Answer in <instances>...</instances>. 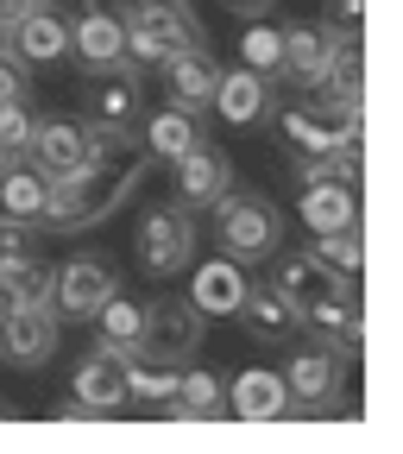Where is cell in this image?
I'll return each instance as SVG.
<instances>
[{
  "mask_svg": "<svg viewBox=\"0 0 403 454\" xmlns=\"http://www.w3.org/2000/svg\"><path fill=\"white\" fill-rule=\"evenodd\" d=\"M158 158L145 145H127V152H89L70 177H57L50 184V202H44V234H89V227H101L107 215H120L139 184H145V170Z\"/></svg>",
  "mask_w": 403,
  "mask_h": 454,
  "instance_id": "1",
  "label": "cell"
},
{
  "mask_svg": "<svg viewBox=\"0 0 403 454\" xmlns=\"http://www.w3.org/2000/svg\"><path fill=\"white\" fill-rule=\"evenodd\" d=\"M120 26H127V64H139V70H158L170 51L208 44V26L190 0H133L120 13Z\"/></svg>",
  "mask_w": 403,
  "mask_h": 454,
  "instance_id": "2",
  "label": "cell"
},
{
  "mask_svg": "<svg viewBox=\"0 0 403 454\" xmlns=\"http://www.w3.org/2000/svg\"><path fill=\"white\" fill-rule=\"evenodd\" d=\"M214 240H221L227 259H240V265L246 259H271L283 247V215L259 190H227L214 202Z\"/></svg>",
  "mask_w": 403,
  "mask_h": 454,
  "instance_id": "3",
  "label": "cell"
},
{
  "mask_svg": "<svg viewBox=\"0 0 403 454\" xmlns=\"http://www.w3.org/2000/svg\"><path fill=\"white\" fill-rule=\"evenodd\" d=\"M133 253L151 278H170V271H183L190 253H196V215L183 202H158L139 215V234H133Z\"/></svg>",
  "mask_w": 403,
  "mask_h": 454,
  "instance_id": "4",
  "label": "cell"
},
{
  "mask_svg": "<svg viewBox=\"0 0 403 454\" xmlns=\"http://www.w3.org/2000/svg\"><path fill=\"white\" fill-rule=\"evenodd\" d=\"M202 340H208V316H202L190 297H158V303L145 309V340H139V354L183 366L190 354H202Z\"/></svg>",
  "mask_w": 403,
  "mask_h": 454,
  "instance_id": "5",
  "label": "cell"
},
{
  "mask_svg": "<svg viewBox=\"0 0 403 454\" xmlns=\"http://www.w3.org/2000/svg\"><path fill=\"white\" fill-rule=\"evenodd\" d=\"M57 340H64V322H57L50 303H7L0 309V354L13 366H44L57 354Z\"/></svg>",
  "mask_w": 403,
  "mask_h": 454,
  "instance_id": "6",
  "label": "cell"
},
{
  "mask_svg": "<svg viewBox=\"0 0 403 454\" xmlns=\"http://www.w3.org/2000/svg\"><path fill=\"white\" fill-rule=\"evenodd\" d=\"M89 114L95 127H120V133H139L145 127V76L139 64H113V70H95L89 76Z\"/></svg>",
  "mask_w": 403,
  "mask_h": 454,
  "instance_id": "7",
  "label": "cell"
},
{
  "mask_svg": "<svg viewBox=\"0 0 403 454\" xmlns=\"http://www.w3.org/2000/svg\"><path fill=\"white\" fill-rule=\"evenodd\" d=\"M277 133L297 152H328V145H353L360 139V114L334 107V101H297V107L277 114Z\"/></svg>",
  "mask_w": 403,
  "mask_h": 454,
  "instance_id": "8",
  "label": "cell"
},
{
  "mask_svg": "<svg viewBox=\"0 0 403 454\" xmlns=\"http://www.w3.org/2000/svg\"><path fill=\"white\" fill-rule=\"evenodd\" d=\"M271 259H277L271 291L291 303V309H315V303H334V297H347V291H353V278L328 271L315 253H271Z\"/></svg>",
  "mask_w": 403,
  "mask_h": 454,
  "instance_id": "9",
  "label": "cell"
},
{
  "mask_svg": "<svg viewBox=\"0 0 403 454\" xmlns=\"http://www.w3.org/2000/svg\"><path fill=\"white\" fill-rule=\"evenodd\" d=\"M120 291V278H113V265H101V259H70L64 271H57V284H50V309H57V322H95V309Z\"/></svg>",
  "mask_w": 403,
  "mask_h": 454,
  "instance_id": "10",
  "label": "cell"
},
{
  "mask_svg": "<svg viewBox=\"0 0 403 454\" xmlns=\"http://www.w3.org/2000/svg\"><path fill=\"white\" fill-rule=\"evenodd\" d=\"M340 379H347V354L328 348V340H309L303 354H291L283 366V391H291V404H334L340 397Z\"/></svg>",
  "mask_w": 403,
  "mask_h": 454,
  "instance_id": "11",
  "label": "cell"
},
{
  "mask_svg": "<svg viewBox=\"0 0 403 454\" xmlns=\"http://www.w3.org/2000/svg\"><path fill=\"white\" fill-rule=\"evenodd\" d=\"M70 397H76L82 417H113V411H127V360L107 354L101 340H95V354L70 372Z\"/></svg>",
  "mask_w": 403,
  "mask_h": 454,
  "instance_id": "12",
  "label": "cell"
},
{
  "mask_svg": "<svg viewBox=\"0 0 403 454\" xmlns=\"http://www.w3.org/2000/svg\"><path fill=\"white\" fill-rule=\"evenodd\" d=\"M170 164H177V202H183L190 215L214 208L227 190H234V164H227V152H214L208 139H196L183 158H170Z\"/></svg>",
  "mask_w": 403,
  "mask_h": 454,
  "instance_id": "13",
  "label": "cell"
},
{
  "mask_svg": "<svg viewBox=\"0 0 403 454\" xmlns=\"http://www.w3.org/2000/svg\"><path fill=\"white\" fill-rule=\"evenodd\" d=\"M158 70H164V95H170V107H183V114H202V107L214 101L221 64H214V51H208V44H202V51H170Z\"/></svg>",
  "mask_w": 403,
  "mask_h": 454,
  "instance_id": "14",
  "label": "cell"
},
{
  "mask_svg": "<svg viewBox=\"0 0 403 454\" xmlns=\"http://www.w3.org/2000/svg\"><path fill=\"white\" fill-rule=\"evenodd\" d=\"M7 51L19 57L26 70H50V64H64V57H70V20L57 13V7H38V13H26V20H13Z\"/></svg>",
  "mask_w": 403,
  "mask_h": 454,
  "instance_id": "15",
  "label": "cell"
},
{
  "mask_svg": "<svg viewBox=\"0 0 403 454\" xmlns=\"http://www.w3.org/2000/svg\"><path fill=\"white\" fill-rule=\"evenodd\" d=\"M70 57L95 76V70H113V64H127V26L120 13H107V7H89L76 26H70Z\"/></svg>",
  "mask_w": 403,
  "mask_h": 454,
  "instance_id": "16",
  "label": "cell"
},
{
  "mask_svg": "<svg viewBox=\"0 0 403 454\" xmlns=\"http://www.w3.org/2000/svg\"><path fill=\"white\" fill-rule=\"evenodd\" d=\"M240 328L252 334V340H265V348H291L297 340V328H303V309H291L271 284H246V297H240Z\"/></svg>",
  "mask_w": 403,
  "mask_h": 454,
  "instance_id": "17",
  "label": "cell"
},
{
  "mask_svg": "<svg viewBox=\"0 0 403 454\" xmlns=\"http://www.w3.org/2000/svg\"><path fill=\"white\" fill-rule=\"evenodd\" d=\"M246 284H252V278H246L240 259H227V253H221V259H202L196 278H190V303H196L208 322H214V316H234L240 297H246Z\"/></svg>",
  "mask_w": 403,
  "mask_h": 454,
  "instance_id": "18",
  "label": "cell"
},
{
  "mask_svg": "<svg viewBox=\"0 0 403 454\" xmlns=\"http://www.w3.org/2000/svg\"><path fill=\"white\" fill-rule=\"evenodd\" d=\"M227 127H259L265 114H271V76H259V70H234V76H221L214 82V101H208Z\"/></svg>",
  "mask_w": 403,
  "mask_h": 454,
  "instance_id": "19",
  "label": "cell"
},
{
  "mask_svg": "<svg viewBox=\"0 0 403 454\" xmlns=\"http://www.w3.org/2000/svg\"><path fill=\"white\" fill-rule=\"evenodd\" d=\"M227 411L246 417V423H271V417H291V391H283V372H265V366H246L227 391Z\"/></svg>",
  "mask_w": 403,
  "mask_h": 454,
  "instance_id": "20",
  "label": "cell"
},
{
  "mask_svg": "<svg viewBox=\"0 0 403 454\" xmlns=\"http://www.w3.org/2000/svg\"><path fill=\"white\" fill-rule=\"evenodd\" d=\"M26 158H32V170H44V184H57V177H70V170L89 158V139H82V127H70V121H38Z\"/></svg>",
  "mask_w": 403,
  "mask_h": 454,
  "instance_id": "21",
  "label": "cell"
},
{
  "mask_svg": "<svg viewBox=\"0 0 403 454\" xmlns=\"http://www.w3.org/2000/svg\"><path fill=\"white\" fill-rule=\"evenodd\" d=\"M315 89H322V101H334V107L366 114V51H360V38H334L328 70H322Z\"/></svg>",
  "mask_w": 403,
  "mask_h": 454,
  "instance_id": "22",
  "label": "cell"
},
{
  "mask_svg": "<svg viewBox=\"0 0 403 454\" xmlns=\"http://www.w3.org/2000/svg\"><path fill=\"white\" fill-rule=\"evenodd\" d=\"M328 51H334V32H328V26H291V32H283V64H277V76L315 89L322 70H328Z\"/></svg>",
  "mask_w": 403,
  "mask_h": 454,
  "instance_id": "23",
  "label": "cell"
},
{
  "mask_svg": "<svg viewBox=\"0 0 403 454\" xmlns=\"http://www.w3.org/2000/svg\"><path fill=\"white\" fill-rule=\"evenodd\" d=\"M44 202H50V184H44V170H32V164H7L0 170V215L7 221H19V227H38L44 221Z\"/></svg>",
  "mask_w": 403,
  "mask_h": 454,
  "instance_id": "24",
  "label": "cell"
},
{
  "mask_svg": "<svg viewBox=\"0 0 403 454\" xmlns=\"http://www.w3.org/2000/svg\"><path fill=\"white\" fill-rule=\"evenodd\" d=\"M303 221L315 234H334V227H360V184H303Z\"/></svg>",
  "mask_w": 403,
  "mask_h": 454,
  "instance_id": "25",
  "label": "cell"
},
{
  "mask_svg": "<svg viewBox=\"0 0 403 454\" xmlns=\"http://www.w3.org/2000/svg\"><path fill=\"white\" fill-rule=\"evenodd\" d=\"M202 139V127H196V114H183V107H158V114H145V127H139V145L151 152V158H183L190 145Z\"/></svg>",
  "mask_w": 403,
  "mask_h": 454,
  "instance_id": "26",
  "label": "cell"
},
{
  "mask_svg": "<svg viewBox=\"0 0 403 454\" xmlns=\"http://www.w3.org/2000/svg\"><path fill=\"white\" fill-rule=\"evenodd\" d=\"M303 328H315V340H328V348H340V354H353L360 348V297L347 291V297H334V303H315V309H303Z\"/></svg>",
  "mask_w": 403,
  "mask_h": 454,
  "instance_id": "27",
  "label": "cell"
},
{
  "mask_svg": "<svg viewBox=\"0 0 403 454\" xmlns=\"http://www.w3.org/2000/svg\"><path fill=\"white\" fill-rule=\"evenodd\" d=\"M95 322H101V348H107V354H120V360L139 354V340H145V309H139V303H127L120 291H113V297L95 309Z\"/></svg>",
  "mask_w": 403,
  "mask_h": 454,
  "instance_id": "28",
  "label": "cell"
},
{
  "mask_svg": "<svg viewBox=\"0 0 403 454\" xmlns=\"http://www.w3.org/2000/svg\"><path fill=\"white\" fill-rule=\"evenodd\" d=\"M360 184V139L328 145V152H297V184Z\"/></svg>",
  "mask_w": 403,
  "mask_h": 454,
  "instance_id": "29",
  "label": "cell"
},
{
  "mask_svg": "<svg viewBox=\"0 0 403 454\" xmlns=\"http://www.w3.org/2000/svg\"><path fill=\"white\" fill-rule=\"evenodd\" d=\"M177 397V366L170 360H127V404H170Z\"/></svg>",
  "mask_w": 403,
  "mask_h": 454,
  "instance_id": "30",
  "label": "cell"
},
{
  "mask_svg": "<svg viewBox=\"0 0 403 454\" xmlns=\"http://www.w3.org/2000/svg\"><path fill=\"white\" fill-rule=\"evenodd\" d=\"M164 411L177 417H227V391L214 372H177V397H170Z\"/></svg>",
  "mask_w": 403,
  "mask_h": 454,
  "instance_id": "31",
  "label": "cell"
},
{
  "mask_svg": "<svg viewBox=\"0 0 403 454\" xmlns=\"http://www.w3.org/2000/svg\"><path fill=\"white\" fill-rule=\"evenodd\" d=\"M50 284H57V271L26 253V259H13L0 271V303H50Z\"/></svg>",
  "mask_w": 403,
  "mask_h": 454,
  "instance_id": "32",
  "label": "cell"
},
{
  "mask_svg": "<svg viewBox=\"0 0 403 454\" xmlns=\"http://www.w3.org/2000/svg\"><path fill=\"white\" fill-rule=\"evenodd\" d=\"M315 259H322L328 271H340V278H360V265H366L360 227H334V234H322V240H315Z\"/></svg>",
  "mask_w": 403,
  "mask_h": 454,
  "instance_id": "33",
  "label": "cell"
},
{
  "mask_svg": "<svg viewBox=\"0 0 403 454\" xmlns=\"http://www.w3.org/2000/svg\"><path fill=\"white\" fill-rule=\"evenodd\" d=\"M240 51H246V70L277 76V64H283V32H277V26H246Z\"/></svg>",
  "mask_w": 403,
  "mask_h": 454,
  "instance_id": "34",
  "label": "cell"
},
{
  "mask_svg": "<svg viewBox=\"0 0 403 454\" xmlns=\"http://www.w3.org/2000/svg\"><path fill=\"white\" fill-rule=\"evenodd\" d=\"M32 133H38V121H32V107H26V101H0V145H7L13 158H26Z\"/></svg>",
  "mask_w": 403,
  "mask_h": 454,
  "instance_id": "35",
  "label": "cell"
},
{
  "mask_svg": "<svg viewBox=\"0 0 403 454\" xmlns=\"http://www.w3.org/2000/svg\"><path fill=\"white\" fill-rule=\"evenodd\" d=\"M360 20H366V0H328V32L334 38H360Z\"/></svg>",
  "mask_w": 403,
  "mask_h": 454,
  "instance_id": "36",
  "label": "cell"
},
{
  "mask_svg": "<svg viewBox=\"0 0 403 454\" xmlns=\"http://www.w3.org/2000/svg\"><path fill=\"white\" fill-rule=\"evenodd\" d=\"M0 101H26V64L0 44Z\"/></svg>",
  "mask_w": 403,
  "mask_h": 454,
  "instance_id": "37",
  "label": "cell"
},
{
  "mask_svg": "<svg viewBox=\"0 0 403 454\" xmlns=\"http://www.w3.org/2000/svg\"><path fill=\"white\" fill-rule=\"evenodd\" d=\"M26 247H32V234H26L19 221H7V215H0V271H7L13 259H26Z\"/></svg>",
  "mask_w": 403,
  "mask_h": 454,
  "instance_id": "38",
  "label": "cell"
},
{
  "mask_svg": "<svg viewBox=\"0 0 403 454\" xmlns=\"http://www.w3.org/2000/svg\"><path fill=\"white\" fill-rule=\"evenodd\" d=\"M7 7V20H26V13H38V7H57V0H0Z\"/></svg>",
  "mask_w": 403,
  "mask_h": 454,
  "instance_id": "39",
  "label": "cell"
},
{
  "mask_svg": "<svg viewBox=\"0 0 403 454\" xmlns=\"http://www.w3.org/2000/svg\"><path fill=\"white\" fill-rule=\"evenodd\" d=\"M227 7H234V13H265L271 0H227Z\"/></svg>",
  "mask_w": 403,
  "mask_h": 454,
  "instance_id": "40",
  "label": "cell"
},
{
  "mask_svg": "<svg viewBox=\"0 0 403 454\" xmlns=\"http://www.w3.org/2000/svg\"><path fill=\"white\" fill-rule=\"evenodd\" d=\"M7 164H13V152H7V145H0V170H7Z\"/></svg>",
  "mask_w": 403,
  "mask_h": 454,
  "instance_id": "41",
  "label": "cell"
}]
</instances>
